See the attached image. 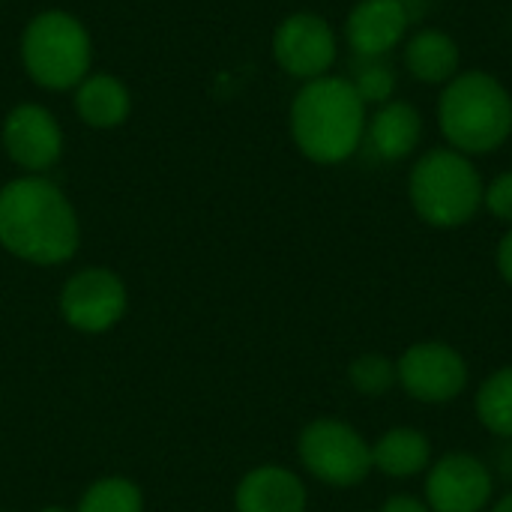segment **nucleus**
Segmentation results:
<instances>
[{
	"label": "nucleus",
	"mask_w": 512,
	"mask_h": 512,
	"mask_svg": "<svg viewBox=\"0 0 512 512\" xmlns=\"http://www.w3.org/2000/svg\"><path fill=\"white\" fill-rule=\"evenodd\" d=\"M0 249L33 267H60L78 255V210L48 174H18L0 186Z\"/></svg>",
	"instance_id": "obj_1"
},
{
	"label": "nucleus",
	"mask_w": 512,
	"mask_h": 512,
	"mask_svg": "<svg viewBox=\"0 0 512 512\" xmlns=\"http://www.w3.org/2000/svg\"><path fill=\"white\" fill-rule=\"evenodd\" d=\"M366 108L351 78L330 72L306 81L288 108L291 141L315 165H342L366 141Z\"/></svg>",
	"instance_id": "obj_2"
},
{
	"label": "nucleus",
	"mask_w": 512,
	"mask_h": 512,
	"mask_svg": "<svg viewBox=\"0 0 512 512\" xmlns=\"http://www.w3.org/2000/svg\"><path fill=\"white\" fill-rule=\"evenodd\" d=\"M438 126L447 147L465 156L495 153L512 135V93L495 75L465 69L444 84Z\"/></svg>",
	"instance_id": "obj_3"
},
{
	"label": "nucleus",
	"mask_w": 512,
	"mask_h": 512,
	"mask_svg": "<svg viewBox=\"0 0 512 512\" xmlns=\"http://www.w3.org/2000/svg\"><path fill=\"white\" fill-rule=\"evenodd\" d=\"M24 75L51 93H72L93 72V36L69 9L36 12L18 36Z\"/></svg>",
	"instance_id": "obj_4"
},
{
	"label": "nucleus",
	"mask_w": 512,
	"mask_h": 512,
	"mask_svg": "<svg viewBox=\"0 0 512 512\" xmlns=\"http://www.w3.org/2000/svg\"><path fill=\"white\" fill-rule=\"evenodd\" d=\"M486 183L471 156L453 147L423 153L408 174V201L429 228L453 231L468 225L483 207Z\"/></svg>",
	"instance_id": "obj_5"
},
{
	"label": "nucleus",
	"mask_w": 512,
	"mask_h": 512,
	"mask_svg": "<svg viewBox=\"0 0 512 512\" xmlns=\"http://www.w3.org/2000/svg\"><path fill=\"white\" fill-rule=\"evenodd\" d=\"M297 459L330 489H354L372 474V444L345 420L318 417L297 435Z\"/></svg>",
	"instance_id": "obj_6"
},
{
	"label": "nucleus",
	"mask_w": 512,
	"mask_h": 512,
	"mask_svg": "<svg viewBox=\"0 0 512 512\" xmlns=\"http://www.w3.org/2000/svg\"><path fill=\"white\" fill-rule=\"evenodd\" d=\"M57 309L66 327L84 336H99L114 330L126 318L129 288L120 279V273H114L111 267L90 264L63 279L57 294Z\"/></svg>",
	"instance_id": "obj_7"
},
{
	"label": "nucleus",
	"mask_w": 512,
	"mask_h": 512,
	"mask_svg": "<svg viewBox=\"0 0 512 512\" xmlns=\"http://www.w3.org/2000/svg\"><path fill=\"white\" fill-rule=\"evenodd\" d=\"M399 387L423 405H450L468 390V360L447 342H414L396 360Z\"/></svg>",
	"instance_id": "obj_8"
},
{
	"label": "nucleus",
	"mask_w": 512,
	"mask_h": 512,
	"mask_svg": "<svg viewBox=\"0 0 512 512\" xmlns=\"http://www.w3.org/2000/svg\"><path fill=\"white\" fill-rule=\"evenodd\" d=\"M273 60L276 66L297 78V81H315L330 75L336 57H339V39L330 21L318 12H291L285 15L273 30Z\"/></svg>",
	"instance_id": "obj_9"
},
{
	"label": "nucleus",
	"mask_w": 512,
	"mask_h": 512,
	"mask_svg": "<svg viewBox=\"0 0 512 512\" xmlns=\"http://www.w3.org/2000/svg\"><path fill=\"white\" fill-rule=\"evenodd\" d=\"M0 147L21 174H48L63 159L66 135L48 105L18 102L3 117Z\"/></svg>",
	"instance_id": "obj_10"
},
{
	"label": "nucleus",
	"mask_w": 512,
	"mask_h": 512,
	"mask_svg": "<svg viewBox=\"0 0 512 512\" xmlns=\"http://www.w3.org/2000/svg\"><path fill=\"white\" fill-rule=\"evenodd\" d=\"M495 498L492 468L465 450L432 459L423 483V501L432 512H486Z\"/></svg>",
	"instance_id": "obj_11"
},
{
	"label": "nucleus",
	"mask_w": 512,
	"mask_h": 512,
	"mask_svg": "<svg viewBox=\"0 0 512 512\" xmlns=\"http://www.w3.org/2000/svg\"><path fill=\"white\" fill-rule=\"evenodd\" d=\"M411 24L405 0H360L345 18V39L357 57H387Z\"/></svg>",
	"instance_id": "obj_12"
},
{
	"label": "nucleus",
	"mask_w": 512,
	"mask_h": 512,
	"mask_svg": "<svg viewBox=\"0 0 512 512\" xmlns=\"http://www.w3.org/2000/svg\"><path fill=\"white\" fill-rule=\"evenodd\" d=\"M309 489L303 477L285 465H258L246 471L234 489V512H306Z\"/></svg>",
	"instance_id": "obj_13"
},
{
	"label": "nucleus",
	"mask_w": 512,
	"mask_h": 512,
	"mask_svg": "<svg viewBox=\"0 0 512 512\" xmlns=\"http://www.w3.org/2000/svg\"><path fill=\"white\" fill-rule=\"evenodd\" d=\"M72 108L87 129H120L132 114V90L120 75L93 69L72 90Z\"/></svg>",
	"instance_id": "obj_14"
},
{
	"label": "nucleus",
	"mask_w": 512,
	"mask_h": 512,
	"mask_svg": "<svg viewBox=\"0 0 512 512\" xmlns=\"http://www.w3.org/2000/svg\"><path fill=\"white\" fill-rule=\"evenodd\" d=\"M423 135V117L420 111L405 99H390L378 105L372 120L366 123V141L384 162H402L408 159Z\"/></svg>",
	"instance_id": "obj_15"
},
{
	"label": "nucleus",
	"mask_w": 512,
	"mask_h": 512,
	"mask_svg": "<svg viewBox=\"0 0 512 512\" xmlns=\"http://www.w3.org/2000/svg\"><path fill=\"white\" fill-rule=\"evenodd\" d=\"M429 465H432V441L420 429L396 426L372 441V471L390 480L420 477L429 471Z\"/></svg>",
	"instance_id": "obj_16"
},
{
	"label": "nucleus",
	"mask_w": 512,
	"mask_h": 512,
	"mask_svg": "<svg viewBox=\"0 0 512 512\" xmlns=\"http://www.w3.org/2000/svg\"><path fill=\"white\" fill-rule=\"evenodd\" d=\"M405 69L423 84H447L462 72L459 42L438 27H423L405 42Z\"/></svg>",
	"instance_id": "obj_17"
},
{
	"label": "nucleus",
	"mask_w": 512,
	"mask_h": 512,
	"mask_svg": "<svg viewBox=\"0 0 512 512\" xmlns=\"http://www.w3.org/2000/svg\"><path fill=\"white\" fill-rule=\"evenodd\" d=\"M474 414L489 435L512 441V366H501L480 384Z\"/></svg>",
	"instance_id": "obj_18"
},
{
	"label": "nucleus",
	"mask_w": 512,
	"mask_h": 512,
	"mask_svg": "<svg viewBox=\"0 0 512 512\" xmlns=\"http://www.w3.org/2000/svg\"><path fill=\"white\" fill-rule=\"evenodd\" d=\"M75 512H144V492L129 477H99L81 492Z\"/></svg>",
	"instance_id": "obj_19"
},
{
	"label": "nucleus",
	"mask_w": 512,
	"mask_h": 512,
	"mask_svg": "<svg viewBox=\"0 0 512 512\" xmlns=\"http://www.w3.org/2000/svg\"><path fill=\"white\" fill-rule=\"evenodd\" d=\"M348 381H351V387H354L360 396L381 399V396H387V393L399 384L396 360H390V357H384V354H360V357L351 360V366H348Z\"/></svg>",
	"instance_id": "obj_20"
},
{
	"label": "nucleus",
	"mask_w": 512,
	"mask_h": 512,
	"mask_svg": "<svg viewBox=\"0 0 512 512\" xmlns=\"http://www.w3.org/2000/svg\"><path fill=\"white\" fill-rule=\"evenodd\" d=\"M351 84L366 105H384L393 99L396 72L384 57H360V66L351 75Z\"/></svg>",
	"instance_id": "obj_21"
},
{
	"label": "nucleus",
	"mask_w": 512,
	"mask_h": 512,
	"mask_svg": "<svg viewBox=\"0 0 512 512\" xmlns=\"http://www.w3.org/2000/svg\"><path fill=\"white\" fill-rule=\"evenodd\" d=\"M483 207H486L495 219L512 225V171H504V174H498L492 183H486Z\"/></svg>",
	"instance_id": "obj_22"
},
{
	"label": "nucleus",
	"mask_w": 512,
	"mask_h": 512,
	"mask_svg": "<svg viewBox=\"0 0 512 512\" xmlns=\"http://www.w3.org/2000/svg\"><path fill=\"white\" fill-rule=\"evenodd\" d=\"M378 512H432L429 504L417 495H390Z\"/></svg>",
	"instance_id": "obj_23"
},
{
	"label": "nucleus",
	"mask_w": 512,
	"mask_h": 512,
	"mask_svg": "<svg viewBox=\"0 0 512 512\" xmlns=\"http://www.w3.org/2000/svg\"><path fill=\"white\" fill-rule=\"evenodd\" d=\"M495 264H498V273H501V279H504V282H507V285L512 288V225H510V231L501 237V243H498Z\"/></svg>",
	"instance_id": "obj_24"
},
{
	"label": "nucleus",
	"mask_w": 512,
	"mask_h": 512,
	"mask_svg": "<svg viewBox=\"0 0 512 512\" xmlns=\"http://www.w3.org/2000/svg\"><path fill=\"white\" fill-rule=\"evenodd\" d=\"M492 512H512V492H507L504 498H498V501L492 504Z\"/></svg>",
	"instance_id": "obj_25"
},
{
	"label": "nucleus",
	"mask_w": 512,
	"mask_h": 512,
	"mask_svg": "<svg viewBox=\"0 0 512 512\" xmlns=\"http://www.w3.org/2000/svg\"><path fill=\"white\" fill-rule=\"evenodd\" d=\"M39 512H75V510H69V507H60V504H48V507H42Z\"/></svg>",
	"instance_id": "obj_26"
},
{
	"label": "nucleus",
	"mask_w": 512,
	"mask_h": 512,
	"mask_svg": "<svg viewBox=\"0 0 512 512\" xmlns=\"http://www.w3.org/2000/svg\"><path fill=\"white\" fill-rule=\"evenodd\" d=\"M0 512H9V510H0Z\"/></svg>",
	"instance_id": "obj_27"
}]
</instances>
